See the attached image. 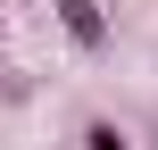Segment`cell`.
Returning a JSON list of instances; mask_svg holds the SVG:
<instances>
[{
  "label": "cell",
  "mask_w": 158,
  "mask_h": 150,
  "mask_svg": "<svg viewBox=\"0 0 158 150\" xmlns=\"http://www.w3.org/2000/svg\"><path fill=\"white\" fill-rule=\"evenodd\" d=\"M67 8V25H75V42H100V17H92V0H58Z\"/></svg>",
  "instance_id": "obj_1"
}]
</instances>
